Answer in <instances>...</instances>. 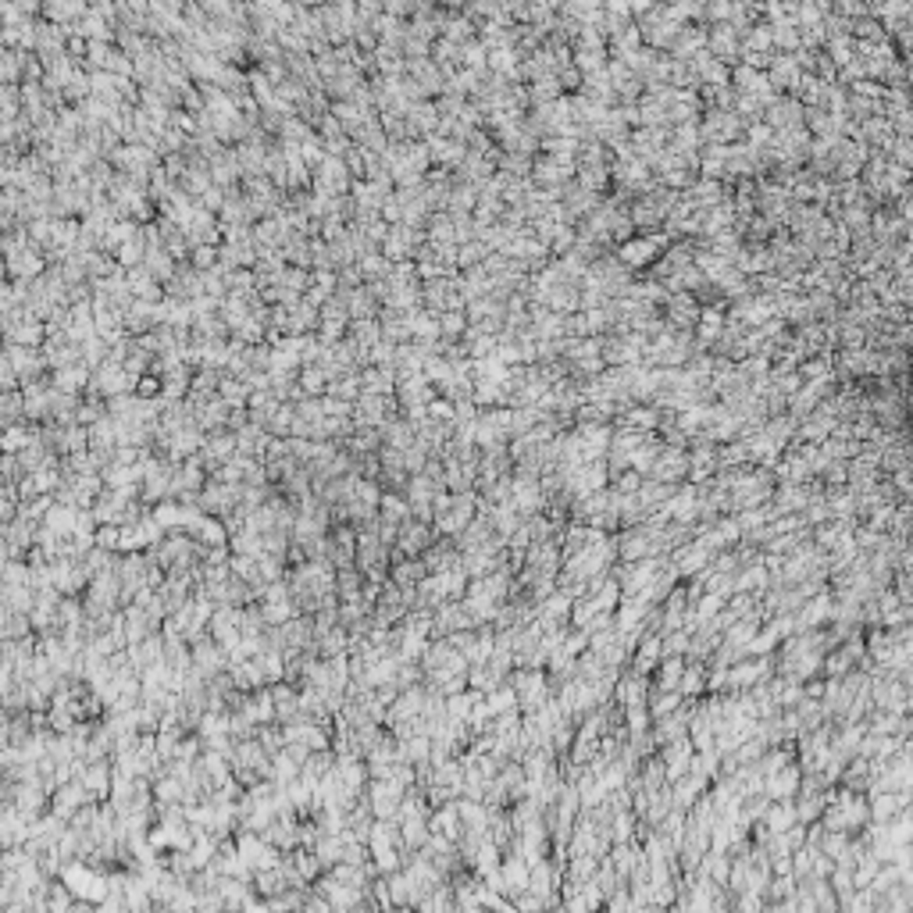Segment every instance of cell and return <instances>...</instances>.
<instances>
[{
  "mask_svg": "<svg viewBox=\"0 0 913 913\" xmlns=\"http://www.w3.org/2000/svg\"><path fill=\"white\" fill-rule=\"evenodd\" d=\"M65 888L75 895V899H86V902H100V899H111V881L100 877L97 870H86L83 863H72L65 867Z\"/></svg>",
  "mask_w": 913,
  "mask_h": 913,
  "instance_id": "obj_1",
  "label": "cell"
},
{
  "mask_svg": "<svg viewBox=\"0 0 913 913\" xmlns=\"http://www.w3.org/2000/svg\"><path fill=\"white\" fill-rule=\"evenodd\" d=\"M403 799H407V792H403V785L393 781V778L371 781V788H368V806H371V813H375L379 820H396Z\"/></svg>",
  "mask_w": 913,
  "mask_h": 913,
  "instance_id": "obj_2",
  "label": "cell"
},
{
  "mask_svg": "<svg viewBox=\"0 0 913 913\" xmlns=\"http://www.w3.org/2000/svg\"><path fill=\"white\" fill-rule=\"evenodd\" d=\"M236 849H239L243 863H246L250 870H257V874H260V870H275V867L282 863V860H278V849H275L264 835L257 838L253 831H243V838H239Z\"/></svg>",
  "mask_w": 913,
  "mask_h": 913,
  "instance_id": "obj_3",
  "label": "cell"
},
{
  "mask_svg": "<svg viewBox=\"0 0 913 913\" xmlns=\"http://www.w3.org/2000/svg\"><path fill=\"white\" fill-rule=\"evenodd\" d=\"M4 357L15 364L22 386H26V382H36V379H47V371H51L43 350H33V347H11V343H4Z\"/></svg>",
  "mask_w": 913,
  "mask_h": 913,
  "instance_id": "obj_4",
  "label": "cell"
},
{
  "mask_svg": "<svg viewBox=\"0 0 913 913\" xmlns=\"http://www.w3.org/2000/svg\"><path fill=\"white\" fill-rule=\"evenodd\" d=\"M475 507H478V503H475V496H471V492H453L450 510L436 517V532H443L446 539L460 535V532L471 524V510H475Z\"/></svg>",
  "mask_w": 913,
  "mask_h": 913,
  "instance_id": "obj_5",
  "label": "cell"
},
{
  "mask_svg": "<svg viewBox=\"0 0 913 913\" xmlns=\"http://www.w3.org/2000/svg\"><path fill=\"white\" fill-rule=\"evenodd\" d=\"M432 546V528L425 524V521H407L403 528H400V539H396V560L400 556H407V560H414V556H425V549Z\"/></svg>",
  "mask_w": 913,
  "mask_h": 913,
  "instance_id": "obj_6",
  "label": "cell"
},
{
  "mask_svg": "<svg viewBox=\"0 0 913 913\" xmlns=\"http://www.w3.org/2000/svg\"><path fill=\"white\" fill-rule=\"evenodd\" d=\"M396 396H400V407L411 411V407H428L432 400H439V389H436V386L428 382V375L421 371V375L403 379V382L396 386Z\"/></svg>",
  "mask_w": 913,
  "mask_h": 913,
  "instance_id": "obj_7",
  "label": "cell"
},
{
  "mask_svg": "<svg viewBox=\"0 0 913 913\" xmlns=\"http://www.w3.org/2000/svg\"><path fill=\"white\" fill-rule=\"evenodd\" d=\"M93 11V4H83V0H47L43 4V22L54 26H75Z\"/></svg>",
  "mask_w": 913,
  "mask_h": 913,
  "instance_id": "obj_8",
  "label": "cell"
},
{
  "mask_svg": "<svg viewBox=\"0 0 913 913\" xmlns=\"http://www.w3.org/2000/svg\"><path fill=\"white\" fill-rule=\"evenodd\" d=\"M125 278H129V289H132V296H136V300H147V303H164V285L154 278V271H150L147 264H139V268H129V271H125Z\"/></svg>",
  "mask_w": 913,
  "mask_h": 913,
  "instance_id": "obj_9",
  "label": "cell"
},
{
  "mask_svg": "<svg viewBox=\"0 0 913 913\" xmlns=\"http://www.w3.org/2000/svg\"><path fill=\"white\" fill-rule=\"evenodd\" d=\"M379 432H382V443L393 446V450H411V446L418 443V432H414V425H411L403 414H400V418H389Z\"/></svg>",
  "mask_w": 913,
  "mask_h": 913,
  "instance_id": "obj_10",
  "label": "cell"
},
{
  "mask_svg": "<svg viewBox=\"0 0 913 913\" xmlns=\"http://www.w3.org/2000/svg\"><path fill=\"white\" fill-rule=\"evenodd\" d=\"M361 386H364V393H375V396H396V371L393 368H364L361 371Z\"/></svg>",
  "mask_w": 913,
  "mask_h": 913,
  "instance_id": "obj_11",
  "label": "cell"
},
{
  "mask_svg": "<svg viewBox=\"0 0 913 913\" xmlns=\"http://www.w3.org/2000/svg\"><path fill=\"white\" fill-rule=\"evenodd\" d=\"M379 517H382V524H393V528H403L407 521H414L411 503H407V496H400V492H386V496H382Z\"/></svg>",
  "mask_w": 913,
  "mask_h": 913,
  "instance_id": "obj_12",
  "label": "cell"
},
{
  "mask_svg": "<svg viewBox=\"0 0 913 913\" xmlns=\"http://www.w3.org/2000/svg\"><path fill=\"white\" fill-rule=\"evenodd\" d=\"M218 396L232 407V411H243V407H250V386L243 382V379H232V375H221V386H218Z\"/></svg>",
  "mask_w": 913,
  "mask_h": 913,
  "instance_id": "obj_13",
  "label": "cell"
},
{
  "mask_svg": "<svg viewBox=\"0 0 913 913\" xmlns=\"http://www.w3.org/2000/svg\"><path fill=\"white\" fill-rule=\"evenodd\" d=\"M154 521L161 524V528H186V507L179 503V500H164V503H157L154 507Z\"/></svg>",
  "mask_w": 913,
  "mask_h": 913,
  "instance_id": "obj_14",
  "label": "cell"
},
{
  "mask_svg": "<svg viewBox=\"0 0 913 913\" xmlns=\"http://www.w3.org/2000/svg\"><path fill=\"white\" fill-rule=\"evenodd\" d=\"M329 375H325V368H318V364H307L300 371V389L307 393V396H325L329 393Z\"/></svg>",
  "mask_w": 913,
  "mask_h": 913,
  "instance_id": "obj_15",
  "label": "cell"
},
{
  "mask_svg": "<svg viewBox=\"0 0 913 913\" xmlns=\"http://www.w3.org/2000/svg\"><path fill=\"white\" fill-rule=\"evenodd\" d=\"M0 414H4V428L22 425V421H19V418H26V396H22V389L4 393V400H0Z\"/></svg>",
  "mask_w": 913,
  "mask_h": 913,
  "instance_id": "obj_16",
  "label": "cell"
},
{
  "mask_svg": "<svg viewBox=\"0 0 913 913\" xmlns=\"http://www.w3.org/2000/svg\"><path fill=\"white\" fill-rule=\"evenodd\" d=\"M439 332L446 343H457V336L468 332V315L464 311H450V315H439Z\"/></svg>",
  "mask_w": 913,
  "mask_h": 913,
  "instance_id": "obj_17",
  "label": "cell"
},
{
  "mask_svg": "<svg viewBox=\"0 0 913 913\" xmlns=\"http://www.w3.org/2000/svg\"><path fill=\"white\" fill-rule=\"evenodd\" d=\"M482 257H489V246L482 243V239H471V243H464L460 246V257H457V268H464V271H471V268H478V260Z\"/></svg>",
  "mask_w": 913,
  "mask_h": 913,
  "instance_id": "obj_18",
  "label": "cell"
},
{
  "mask_svg": "<svg viewBox=\"0 0 913 913\" xmlns=\"http://www.w3.org/2000/svg\"><path fill=\"white\" fill-rule=\"evenodd\" d=\"M189 264H193L196 271H211V268H218V246H193Z\"/></svg>",
  "mask_w": 913,
  "mask_h": 913,
  "instance_id": "obj_19",
  "label": "cell"
},
{
  "mask_svg": "<svg viewBox=\"0 0 913 913\" xmlns=\"http://www.w3.org/2000/svg\"><path fill=\"white\" fill-rule=\"evenodd\" d=\"M136 396L157 400V396H161V379H157V375H143V379L136 382Z\"/></svg>",
  "mask_w": 913,
  "mask_h": 913,
  "instance_id": "obj_20",
  "label": "cell"
},
{
  "mask_svg": "<svg viewBox=\"0 0 913 913\" xmlns=\"http://www.w3.org/2000/svg\"><path fill=\"white\" fill-rule=\"evenodd\" d=\"M386 15L403 22L407 15H414V4H403V0H389V4H386Z\"/></svg>",
  "mask_w": 913,
  "mask_h": 913,
  "instance_id": "obj_21",
  "label": "cell"
},
{
  "mask_svg": "<svg viewBox=\"0 0 913 913\" xmlns=\"http://www.w3.org/2000/svg\"><path fill=\"white\" fill-rule=\"evenodd\" d=\"M489 68L510 72V51H492V54H489Z\"/></svg>",
  "mask_w": 913,
  "mask_h": 913,
  "instance_id": "obj_22",
  "label": "cell"
},
{
  "mask_svg": "<svg viewBox=\"0 0 913 913\" xmlns=\"http://www.w3.org/2000/svg\"><path fill=\"white\" fill-rule=\"evenodd\" d=\"M243 913H268V906H257L253 899H246V906H243Z\"/></svg>",
  "mask_w": 913,
  "mask_h": 913,
  "instance_id": "obj_23",
  "label": "cell"
},
{
  "mask_svg": "<svg viewBox=\"0 0 913 913\" xmlns=\"http://www.w3.org/2000/svg\"><path fill=\"white\" fill-rule=\"evenodd\" d=\"M389 913H411V909H389Z\"/></svg>",
  "mask_w": 913,
  "mask_h": 913,
  "instance_id": "obj_24",
  "label": "cell"
}]
</instances>
